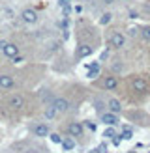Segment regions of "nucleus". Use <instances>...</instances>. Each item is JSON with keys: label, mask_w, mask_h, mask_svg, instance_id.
Here are the masks:
<instances>
[{"label": "nucleus", "mask_w": 150, "mask_h": 153, "mask_svg": "<svg viewBox=\"0 0 150 153\" xmlns=\"http://www.w3.org/2000/svg\"><path fill=\"white\" fill-rule=\"evenodd\" d=\"M21 19H22V22H26V25H36L38 22V13H36V10H32V7H26V10L21 11Z\"/></svg>", "instance_id": "nucleus-1"}, {"label": "nucleus", "mask_w": 150, "mask_h": 153, "mask_svg": "<svg viewBox=\"0 0 150 153\" xmlns=\"http://www.w3.org/2000/svg\"><path fill=\"white\" fill-rule=\"evenodd\" d=\"M109 43H111V47H115V49H120V47H124V43H126V37L120 34V32H112L111 37H109Z\"/></svg>", "instance_id": "nucleus-2"}, {"label": "nucleus", "mask_w": 150, "mask_h": 153, "mask_svg": "<svg viewBox=\"0 0 150 153\" xmlns=\"http://www.w3.org/2000/svg\"><path fill=\"white\" fill-rule=\"evenodd\" d=\"M8 105H10V108H13V110H19V108H22V105H25V99H22V95H11L10 99H8Z\"/></svg>", "instance_id": "nucleus-3"}, {"label": "nucleus", "mask_w": 150, "mask_h": 153, "mask_svg": "<svg viewBox=\"0 0 150 153\" xmlns=\"http://www.w3.org/2000/svg\"><path fill=\"white\" fill-rule=\"evenodd\" d=\"M15 86V79L11 75H0V90H11Z\"/></svg>", "instance_id": "nucleus-4"}, {"label": "nucleus", "mask_w": 150, "mask_h": 153, "mask_svg": "<svg viewBox=\"0 0 150 153\" xmlns=\"http://www.w3.org/2000/svg\"><path fill=\"white\" fill-rule=\"evenodd\" d=\"M101 121L105 125H116L118 123V116H116V112H103L101 114Z\"/></svg>", "instance_id": "nucleus-5"}, {"label": "nucleus", "mask_w": 150, "mask_h": 153, "mask_svg": "<svg viewBox=\"0 0 150 153\" xmlns=\"http://www.w3.org/2000/svg\"><path fill=\"white\" fill-rule=\"evenodd\" d=\"M2 52H4V56H8V58H17L19 47H17V45H13V43H6V47L2 49Z\"/></svg>", "instance_id": "nucleus-6"}, {"label": "nucleus", "mask_w": 150, "mask_h": 153, "mask_svg": "<svg viewBox=\"0 0 150 153\" xmlns=\"http://www.w3.org/2000/svg\"><path fill=\"white\" fill-rule=\"evenodd\" d=\"M131 86H133V90L135 91H146V88H148V84H146V80L145 79H141V76H137V79H131Z\"/></svg>", "instance_id": "nucleus-7"}, {"label": "nucleus", "mask_w": 150, "mask_h": 153, "mask_svg": "<svg viewBox=\"0 0 150 153\" xmlns=\"http://www.w3.org/2000/svg\"><path fill=\"white\" fill-rule=\"evenodd\" d=\"M101 86L105 90H115L118 86V79H116V76H105L103 82H101Z\"/></svg>", "instance_id": "nucleus-8"}, {"label": "nucleus", "mask_w": 150, "mask_h": 153, "mask_svg": "<svg viewBox=\"0 0 150 153\" xmlns=\"http://www.w3.org/2000/svg\"><path fill=\"white\" fill-rule=\"evenodd\" d=\"M52 105L56 106V110H58V112H66L68 108H70V103H68V99H64V97L55 99V101H52Z\"/></svg>", "instance_id": "nucleus-9"}, {"label": "nucleus", "mask_w": 150, "mask_h": 153, "mask_svg": "<svg viewBox=\"0 0 150 153\" xmlns=\"http://www.w3.org/2000/svg\"><path fill=\"white\" fill-rule=\"evenodd\" d=\"M90 54H92V47H90V45H79L77 52H75V56H77V58H86Z\"/></svg>", "instance_id": "nucleus-10"}, {"label": "nucleus", "mask_w": 150, "mask_h": 153, "mask_svg": "<svg viewBox=\"0 0 150 153\" xmlns=\"http://www.w3.org/2000/svg\"><path fill=\"white\" fill-rule=\"evenodd\" d=\"M68 133H70L71 136H75V138H79V136L82 134V125L81 123H70L68 125Z\"/></svg>", "instance_id": "nucleus-11"}, {"label": "nucleus", "mask_w": 150, "mask_h": 153, "mask_svg": "<svg viewBox=\"0 0 150 153\" xmlns=\"http://www.w3.org/2000/svg\"><path fill=\"white\" fill-rule=\"evenodd\" d=\"M32 131H34V134H38V136H47V134H49V127L45 125V123H36V125L32 127Z\"/></svg>", "instance_id": "nucleus-12"}, {"label": "nucleus", "mask_w": 150, "mask_h": 153, "mask_svg": "<svg viewBox=\"0 0 150 153\" xmlns=\"http://www.w3.org/2000/svg\"><path fill=\"white\" fill-rule=\"evenodd\" d=\"M73 138H75V136H71V134H70V136H66V138L62 140V148H64L66 151L75 149V140H73Z\"/></svg>", "instance_id": "nucleus-13"}, {"label": "nucleus", "mask_w": 150, "mask_h": 153, "mask_svg": "<svg viewBox=\"0 0 150 153\" xmlns=\"http://www.w3.org/2000/svg\"><path fill=\"white\" fill-rule=\"evenodd\" d=\"M109 110H112V112H120V110H122V105H120V101H118V99H111V101H109Z\"/></svg>", "instance_id": "nucleus-14"}, {"label": "nucleus", "mask_w": 150, "mask_h": 153, "mask_svg": "<svg viewBox=\"0 0 150 153\" xmlns=\"http://www.w3.org/2000/svg\"><path fill=\"white\" fill-rule=\"evenodd\" d=\"M56 106L55 105H51V106H47V108H45V118H47V120H52V118H55L56 116Z\"/></svg>", "instance_id": "nucleus-15"}, {"label": "nucleus", "mask_w": 150, "mask_h": 153, "mask_svg": "<svg viewBox=\"0 0 150 153\" xmlns=\"http://www.w3.org/2000/svg\"><path fill=\"white\" fill-rule=\"evenodd\" d=\"M98 73H100V64L94 62L92 65H90V69H88V79H94Z\"/></svg>", "instance_id": "nucleus-16"}, {"label": "nucleus", "mask_w": 150, "mask_h": 153, "mask_svg": "<svg viewBox=\"0 0 150 153\" xmlns=\"http://www.w3.org/2000/svg\"><path fill=\"white\" fill-rule=\"evenodd\" d=\"M120 134H122V138H124V140H130L131 136H133V131H131V127H130V125H124V129H122V133H120Z\"/></svg>", "instance_id": "nucleus-17"}, {"label": "nucleus", "mask_w": 150, "mask_h": 153, "mask_svg": "<svg viewBox=\"0 0 150 153\" xmlns=\"http://www.w3.org/2000/svg\"><path fill=\"white\" fill-rule=\"evenodd\" d=\"M103 136H105V138H115V136H116V131L112 129V125H109V127L103 131Z\"/></svg>", "instance_id": "nucleus-18"}, {"label": "nucleus", "mask_w": 150, "mask_h": 153, "mask_svg": "<svg viewBox=\"0 0 150 153\" xmlns=\"http://www.w3.org/2000/svg\"><path fill=\"white\" fill-rule=\"evenodd\" d=\"M111 19H112V15H111V13H103L101 17H100V25H103V26H105V25H109Z\"/></svg>", "instance_id": "nucleus-19"}, {"label": "nucleus", "mask_w": 150, "mask_h": 153, "mask_svg": "<svg viewBox=\"0 0 150 153\" xmlns=\"http://www.w3.org/2000/svg\"><path fill=\"white\" fill-rule=\"evenodd\" d=\"M122 69H124L122 62H115V64H112V73H122Z\"/></svg>", "instance_id": "nucleus-20"}, {"label": "nucleus", "mask_w": 150, "mask_h": 153, "mask_svg": "<svg viewBox=\"0 0 150 153\" xmlns=\"http://www.w3.org/2000/svg\"><path fill=\"white\" fill-rule=\"evenodd\" d=\"M141 34H142V37H145L146 41H150V26H145L141 30Z\"/></svg>", "instance_id": "nucleus-21"}, {"label": "nucleus", "mask_w": 150, "mask_h": 153, "mask_svg": "<svg viewBox=\"0 0 150 153\" xmlns=\"http://www.w3.org/2000/svg\"><path fill=\"white\" fill-rule=\"evenodd\" d=\"M62 140H64V138H60L56 133H52V134H51V142H55V144H62Z\"/></svg>", "instance_id": "nucleus-22"}, {"label": "nucleus", "mask_w": 150, "mask_h": 153, "mask_svg": "<svg viewBox=\"0 0 150 153\" xmlns=\"http://www.w3.org/2000/svg\"><path fill=\"white\" fill-rule=\"evenodd\" d=\"M124 138H122V134H116L115 138H112V146H120V142H122Z\"/></svg>", "instance_id": "nucleus-23"}, {"label": "nucleus", "mask_w": 150, "mask_h": 153, "mask_svg": "<svg viewBox=\"0 0 150 153\" xmlns=\"http://www.w3.org/2000/svg\"><path fill=\"white\" fill-rule=\"evenodd\" d=\"M85 127L88 129V131H92V133L96 131V123H94V121H86V123H85Z\"/></svg>", "instance_id": "nucleus-24"}, {"label": "nucleus", "mask_w": 150, "mask_h": 153, "mask_svg": "<svg viewBox=\"0 0 150 153\" xmlns=\"http://www.w3.org/2000/svg\"><path fill=\"white\" fill-rule=\"evenodd\" d=\"M96 151H107V144H105V142H103V144H100V146L96 148Z\"/></svg>", "instance_id": "nucleus-25"}, {"label": "nucleus", "mask_w": 150, "mask_h": 153, "mask_svg": "<svg viewBox=\"0 0 150 153\" xmlns=\"http://www.w3.org/2000/svg\"><path fill=\"white\" fill-rule=\"evenodd\" d=\"M70 4H71V0H58V6H62V7L64 6H70Z\"/></svg>", "instance_id": "nucleus-26"}, {"label": "nucleus", "mask_w": 150, "mask_h": 153, "mask_svg": "<svg viewBox=\"0 0 150 153\" xmlns=\"http://www.w3.org/2000/svg\"><path fill=\"white\" fill-rule=\"evenodd\" d=\"M107 56H109V52H107V49H105V51L101 52V60H105V58H107Z\"/></svg>", "instance_id": "nucleus-27"}, {"label": "nucleus", "mask_w": 150, "mask_h": 153, "mask_svg": "<svg viewBox=\"0 0 150 153\" xmlns=\"http://www.w3.org/2000/svg\"><path fill=\"white\" fill-rule=\"evenodd\" d=\"M137 32H139V30H137V28H130V34H131L133 37H135V34H137Z\"/></svg>", "instance_id": "nucleus-28"}, {"label": "nucleus", "mask_w": 150, "mask_h": 153, "mask_svg": "<svg viewBox=\"0 0 150 153\" xmlns=\"http://www.w3.org/2000/svg\"><path fill=\"white\" fill-rule=\"evenodd\" d=\"M103 2H105V4H112V2H115V0H103Z\"/></svg>", "instance_id": "nucleus-29"}]
</instances>
